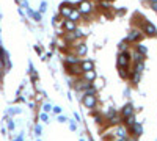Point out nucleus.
Wrapping results in <instances>:
<instances>
[{"mask_svg":"<svg viewBox=\"0 0 157 141\" xmlns=\"http://www.w3.org/2000/svg\"><path fill=\"white\" fill-rule=\"evenodd\" d=\"M132 63V55H130L129 50H124V52H120L118 54V58H116V65L118 68H123V69H127Z\"/></svg>","mask_w":157,"mask_h":141,"instance_id":"f257e3e1","label":"nucleus"},{"mask_svg":"<svg viewBox=\"0 0 157 141\" xmlns=\"http://www.w3.org/2000/svg\"><path fill=\"white\" fill-rule=\"evenodd\" d=\"M143 33H145L146 36H157V28L154 27V24L145 22L143 24Z\"/></svg>","mask_w":157,"mask_h":141,"instance_id":"423d86ee","label":"nucleus"},{"mask_svg":"<svg viewBox=\"0 0 157 141\" xmlns=\"http://www.w3.org/2000/svg\"><path fill=\"white\" fill-rule=\"evenodd\" d=\"M82 75H83V80H86V82H90V83H93V80L96 79V72H94V71H88V72H83Z\"/></svg>","mask_w":157,"mask_h":141,"instance_id":"f3484780","label":"nucleus"},{"mask_svg":"<svg viewBox=\"0 0 157 141\" xmlns=\"http://www.w3.org/2000/svg\"><path fill=\"white\" fill-rule=\"evenodd\" d=\"M82 102H83V105L85 108H90V110H94L96 105H98V97L96 96H83L82 97Z\"/></svg>","mask_w":157,"mask_h":141,"instance_id":"39448f33","label":"nucleus"},{"mask_svg":"<svg viewBox=\"0 0 157 141\" xmlns=\"http://www.w3.org/2000/svg\"><path fill=\"white\" fill-rule=\"evenodd\" d=\"M86 52H88V47H86L85 43H80V44L75 46V55L77 57H85Z\"/></svg>","mask_w":157,"mask_h":141,"instance_id":"9b49d317","label":"nucleus"},{"mask_svg":"<svg viewBox=\"0 0 157 141\" xmlns=\"http://www.w3.org/2000/svg\"><path fill=\"white\" fill-rule=\"evenodd\" d=\"M140 77H141V74H137V72H130V77H129V79L132 80V83H134V85H137V83L140 82Z\"/></svg>","mask_w":157,"mask_h":141,"instance_id":"aec40b11","label":"nucleus"},{"mask_svg":"<svg viewBox=\"0 0 157 141\" xmlns=\"http://www.w3.org/2000/svg\"><path fill=\"white\" fill-rule=\"evenodd\" d=\"M123 122V116H121V114H118L115 110H110L109 111V114H107V124L109 125H120Z\"/></svg>","mask_w":157,"mask_h":141,"instance_id":"f03ea898","label":"nucleus"},{"mask_svg":"<svg viewBox=\"0 0 157 141\" xmlns=\"http://www.w3.org/2000/svg\"><path fill=\"white\" fill-rule=\"evenodd\" d=\"M137 50H138V52H140V54H143V55H145V54L148 52V49H146L145 46H141V44H140V46L137 47Z\"/></svg>","mask_w":157,"mask_h":141,"instance_id":"a878e982","label":"nucleus"},{"mask_svg":"<svg viewBox=\"0 0 157 141\" xmlns=\"http://www.w3.org/2000/svg\"><path fill=\"white\" fill-rule=\"evenodd\" d=\"M118 49H120V52H124V50L127 49V41H121L120 46H118Z\"/></svg>","mask_w":157,"mask_h":141,"instance_id":"b1692460","label":"nucleus"},{"mask_svg":"<svg viewBox=\"0 0 157 141\" xmlns=\"http://www.w3.org/2000/svg\"><path fill=\"white\" fill-rule=\"evenodd\" d=\"M63 27H64V32H66V33H72V32L77 30V22H74L71 19H64Z\"/></svg>","mask_w":157,"mask_h":141,"instance_id":"0eeeda50","label":"nucleus"},{"mask_svg":"<svg viewBox=\"0 0 157 141\" xmlns=\"http://www.w3.org/2000/svg\"><path fill=\"white\" fill-rule=\"evenodd\" d=\"M132 114H134V107L130 105V104H127V105H124V107H123V110H121L123 121H124L126 118H129V116H132Z\"/></svg>","mask_w":157,"mask_h":141,"instance_id":"ddd939ff","label":"nucleus"},{"mask_svg":"<svg viewBox=\"0 0 157 141\" xmlns=\"http://www.w3.org/2000/svg\"><path fill=\"white\" fill-rule=\"evenodd\" d=\"M113 141H127L126 138H120V139H113Z\"/></svg>","mask_w":157,"mask_h":141,"instance_id":"c85d7f7f","label":"nucleus"},{"mask_svg":"<svg viewBox=\"0 0 157 141\" xmlns=\"http://www.w3.org/2000/svg\"><path fill=\"white\" fill-rule=\"evenodd\" d=\"M141 30L140 28H132L129 33H127V36H126V41L127 43H137V41H140L141 39Z\"/></svg>","mask_w":157,"mask_h":141,"instance_id":"20e7f679","label":"nucleus"},{"mask_svg":"<svg viewBox=\"0 0 157 141\" xmlns=\"http://www.w3.org/2000/svg\"><path fill=\"white\" fill-rule=\"evenodd\" d=\"M90 86H91V83L82 79V80H78V82H77L75 89H80V91H85V89H86V88H90Z\"/></svg>","mask_w":157,"mask_h":141,"instance_id":"dca6fc26","label":"nucleus"},{"mask_svg":"<svg viewBox=\"0 0 157 141\" xmlns=\"http://www.w3.org/2000/svg\"><path fill=\"white\" fill-rule=\"evenodd\" d=\"M149 2H157V0H149Z\"/></svg>","mask_w":157,"mask_h":141,"instance_id":"c756f323","label":"nucleus"},{"mask_svg":"<svg viewBox=\"0 0 157 141\" xmlns=\"http://www.w3.org/2000/svg\"><path fill=\"white\" fill-rule=\"evenodd\" d=\"M77 9L82 13V16H86V14H91V13H93L94 6H93V3H91V2H88V0H83V2L78 3V8Z\"/></svg>","mask_w":157,"mask_h":141,"instance_id":"7ed1b4c3","label":"nucleus"},{"mask_svg":"<svg viewBox=\"0 0 157 141\" xmlns=\"http://www.w3.org/2000/svg\"><path fill=\"white\" fill-rule=\"evenodd\" d=\"M145 69V65H143V61L141 63H135V66H134V71L132 72H137V74H141V71Z\"/></svg>","mask_w":157,"mask_h":141,"instance_id":"4be33fe9","label":"nucleus"},{"mask_svg":"<svg viewBox=\"0 0 157 141\" xmlns=\"http://www.w3.org/2000/svg\"><path fill=\"white\" fill-rule=\"evenodd\" d=\"M64 63H66V65H80L82 61L75 54H69V55H66V58H64Z\"/></svg>","mask_w":157,"mask_h":141,"instance_id":"f8f14e48","label":"nucleus"},{"mask_svg":"<svg viewBox=\"0 0 157 141\" xmlns=\"http://www.w3.org/2000/svg\"><path fill=\"white\" fill-rule=\"evenodd\" d=\"M130 55H132V60H134V63H141V61H143V58H145V55H143V54H140L138 50L132 52Z\"/></svg>","mask_w":157,"mask_h":141,"instance_id":"a211bd4d","label":"nucleus"},{"mask_svg":"<svg viewBox=\"0 0 157 141\" xmlns=\"http://www.w3.org/2000/svg\"><path fill=\"white\" fill-rule=\"evenodd\" d=\"M80 16H82V13L78 11L77 8H74V9H72V13H71V16H69V19H71V20H74V22H77L78 19H80Z\"/></svg>","mask_w":157,"mask_h":141,"instance_id":"6ab92c4d","label":"nucleus"},{"mask_svg":"<svg viewBox=\"0 0 157 141\" xmlns=\"http://www.w3.org/2000/svg\"><path fill=\"white\" fill-rule=\"evenodd\" d=\"M80 68L83 72H88V71H94V63L91 61V60H83L80 63Z\"/></svg>","mask_w":157,"mask_h":141,"instance_id":"4468645a","label":"nucleus"},{"mask_svg":"<svg viewBox=\"0 0 157 141\" xmlns=\"http://www.w3.org/2000/svg\"><path fill=\"white\" fill-rule=\"evenodd\" d=\"M151 9L157 11V2H151Z\"/></svg>","mask_w":157,"mask_h":141,"instance_id":"cd10ccee","label":"nucleus"},{"mask_svg":"<svg viewBox=\"0 0 157 141\" xmlns=\"http://www.w3.org/2000/svg\"><path fill=\"white\" fill-rule=\"evenodd\" d=\"M123 122H124V124H126L127 127H132V125H134V124H135L137 121H135V116H134V114H132V116H129V118H126V119H124Z\"/></svg>","mask_w":157,"mask_h":141,"instance_id":"412c9836","label":"nucleus"},{"mask_svg":"<svg viewBox=\"0 0 157 141\" xmlns=\"http://www.w3.org/2000/svg\"><path fill=\"white\" fill-rule=\"evenodd\" d=\"M94 119H96L98 124H102V122H104V118L101 116V114H94Z\"/></svg>","mask_w":157,"mask_h":141,"instance_id":"bb28decb","label":"nucleus"},{"mask_svg":"<svg viewBox=\"0 0 157 141\" xmlns=\"http://www.w3.org/2000/svg\"><path fill=\"white\" fill-rule=\"evenodd\" d=\"M129 130H130V135H132L134 138H138L143 133V127H141L140 122H135L132 127H129Z\"/></svg>","mask_w":157,"mask_h":141,"instance_id":"1a4fd4ad","label":"nucleus"},{"mask_svg":"<svg viewBox=\"0 0 157 141\" xmlns=\"http://www.w3.org/2000/svg\"><path fill=\"white\" fill-rule=\"evenodd\" d=\"M107 2H110V3H112V2H113V0H107Z\"/></svg>","mask_w":157,"mask_h":141,"instance_id":"7c9ffc66","label":"nucleus"},{"mask_svg":"<svg viewBox=\"0 0 157 141\" xmlns=\"http://www.w3.org/2000/svg\"><path fill=\"white\" fill-rule=\"evenodd\" d=\"M72 9H74V8H66V5H63V6L60 8V16H61V17H64V19H69Z\"/></svg>","mask_w":157,"mask_h":141,"instance_id":"2eb2a0df","label":"nucleus"},{"mask_svg":"<svg viewBox=\"0 0 157 141\" xmlns=\"http://www.w3.org/2000/svg\"><path fill=\"white\" fill-rule=\"evenodd\" d=\"M66 68H68V74H71V75H82L83 74L80 65H66Z\"/></svg>","mask_w":157,"mask_h":141,"instance_id":"9d476101","label":"nucleus"},{"mask_svg":"<svg viewBox=\"0 0 157 141\" xmlns=\"http://www.w3.org/2000/svg\"><path fill=\"white\" fill-rule=\"evenodd\" d=\"M115 139H120V138H126L127 136V132H126V129H124V127L120 124V125H116L115 127V133L112 135Z\"/></svg>","mask_w":157,"mask_h":141,"instance_id":"6e6552de","label":"nucleus"},{"mask_svg":"<svg viewBox=\"0 0 157 141\" xmlns=\"http://www.w3.org/2000/svg\"><path fill=\"white\" fill-rule=\"evenodd\" d=\"M120 75H121V79H124V80H127L129 77H130V74L126 69H123V68H120Z\"/></svg>","mask_w":157,"mask_h":141,"instance_id":"5701e85b","label":"nucleus"},{"mask_svg":"<svg viewBox=\"0 0 157 141\" xmlns=\"http://www.w3.org/2000/svg\"><path fill=\"white\" fill-rule=\"evenodd\" d=\"M99 5L102 8H110V2H107V0H99Z\"/></svg>","mask_w":157,"mask_h":141,"instance_id":"393cba45","label":"nucleus"}]
</instances>
